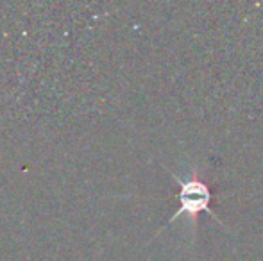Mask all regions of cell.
<instances>
[{"mask_svg": "<svg viewBox=\"0 0 263 261\" xmlns=\"http://www.w3.org/2000/svg\"><path fill=\"white\" fill-rule=\"evenodd\" d=\"M177 183H179V193H177V198H179L181 206L176 211V215H172V218L168 220V224H172L176 218L179 216H190L194 222H197L199 213H208V215L213 216L215 220H218V216L213 213L210 202H211V192L210 186L206 185L204 181L197 177V174H192L188 179H179L177 175H174ZM220 222V220H218ZM222 224V222H220Z\"/></svg>", "mask_w": 263, "mask_h": 261, "instance_id": "1", "label": "cell"}]
</instances>
